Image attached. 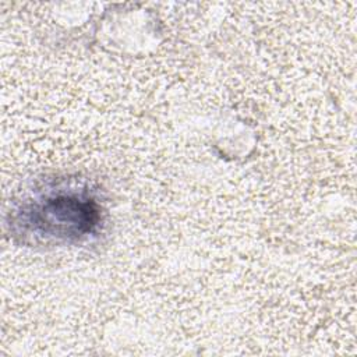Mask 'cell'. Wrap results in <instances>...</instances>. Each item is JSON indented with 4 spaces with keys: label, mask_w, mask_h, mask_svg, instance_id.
Listing matches in <instances>:
<instances>
[{
    "label": "cell",
    "mask_w": 357,
    "mask_h": 357,
    "mask_svg": "<svg viewBox=\"0 0 357 357\" xmlns=\"http://www.w3.org/2000/svg\"><path fill=\"white\" fill-rule=\"evenodd\" d=\"M39 233L50 237H82L99 223V208L91 198L74 194L47 197L32 211Z\"/></svg>",
    "instance_id": "1"
}]
</instances>
